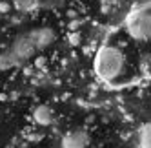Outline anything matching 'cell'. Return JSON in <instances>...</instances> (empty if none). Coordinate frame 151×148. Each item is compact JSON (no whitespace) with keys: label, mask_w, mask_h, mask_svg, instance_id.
Segmentation results:
<instances>
[{"label":"cell","mask_w":151,"mask_h":148,"mask_svg":"<svg viewBox=\"0 0 151 148\" xmlns=\"http://www.w3.org/2000/svg\"><path fill=\"white\" fill-rule=\"evenodd\" d=\"M57 35L51 28H38L18 35L13 44L0 55V70H7L29 60L37 51L49 48L55 42Z\"/></svg>","instance_id":"obj_1"},{"label":"cell","mask_w":151,"mask_h":148,"mask_svg":"<svg viewBox=\"0 0 151 148\" xmlns=\"http://www.w3.org/2000/svg\"><path fill=\"white\" fill-rule=\"evenodd\" d=\"M124 53L116 46H104L100 48L99 55L95 60V73L96 77L104 82H113L115 79L120 77L124 71Z\"/></svg>","instance_id":"obj_2"},{"label":"cell","mask_w":151,"mask_h":148,"mask_svg":"<svg viewBox=\"0 0 151 148\" xmlns=\"http://www.w3.org/2000/svg\"><path fill=\"white\" fill-rule=\"evenodd\" d=\"M126 29L131 38L138 42H147L151 33V22H149V2H144L142 6H137L127 17Z\"/></svg>","instance_id":"obj_3"},{"label":"cell","mask_w":151,"mask_h":148,"mask_svg":"<svg viewBox=\"0 0 151 148\" xmlns=\"http://www.w3.org/2000/svg\"><path fill=\"white\" fill-rule=\"evenodd\" d=\"M89 135L84 130H71L62 137L60 148H88Z\"/></svg>","instance_id":"obj_4"},{"label":"cell","mask_w":151,"mask_h":148,"mask_svg":"<svg viewBox=\"0 0 151 148\" xmlns=\"http://www.w3.org/2000/svg\"><path fill=\"white\" fill-rule=\"evenodd\" d=\"M33 119L40 126H49L53 123V119H55V112H53V108H49L47 104H40L33 112Z\"/></svg>","instance_id":"obj_5"},{"label":"cell","mask_w":151,"mask_h":148,"mask_svg":"<svg viewBox=\"0 0 151 148\" xmlns=\"http://www.w3.org/2000/svg\"><path fill=\"white\" fill-rule=\"evenodd\" d=\"M15 7L22 13H31L38 7V0H15Z\"/></svg>","instance_id":"obj_6"},{"label":"cell","mask_w":151,"mask_h":148,"mask_svg":"<svg viewBox=\"0 0 151 148\" xmlns=\"http://www.w3.org/2000/svg\"><path fill=\"white\" fill-rule=\"evenodd\" d=\"M138 148H149V126L144 124V128L140 130L138 135Z\"/></svg>","instance_id":"obj_7"},{"label":"cell","mask_w":151,"mask_h":148,"mask_svg":"<svg viewBox=\"0 0 151 148\" xmlns=\"http://www.w3.org/2000/svg\"><path fill=\"white\" fill-rule=\"evenodd\" d=\"M0 11H9V4L2 2V4H0Z\"/></svg>","instance_id":"obj_8"}]
</instances>
